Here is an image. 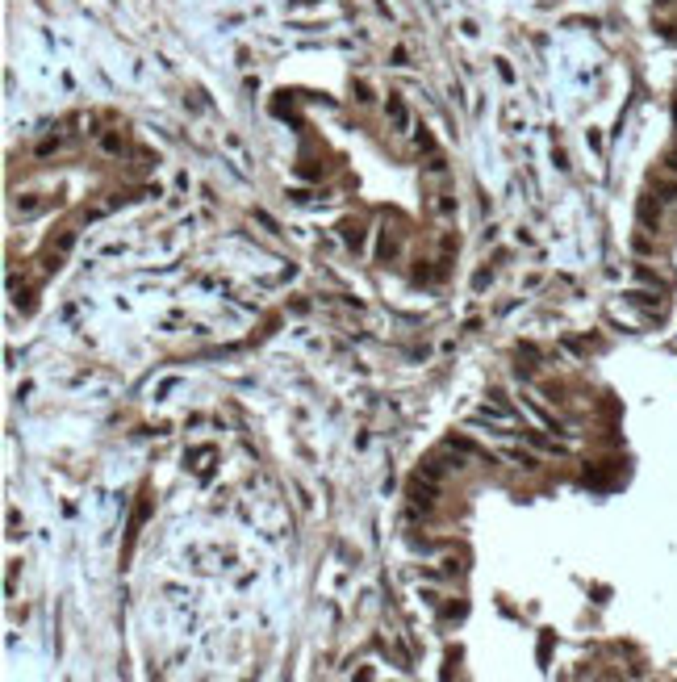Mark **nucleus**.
I'll list each match as a JSON object with an SVG mask.
<instances>
[{"label":"nucleus","mask_w":677,"mask_h":682,"mask_svg":"<svg viewBox=\"0 0 677 682\" xmlns=\"http://www.w3.org/2000/svg\"><path fill=\"white\" fill-rule=\"evenodd\" d=\"M385 109H389V118H393L397 130H410V109H406V100H401V96L389 92V105H385Z\"/></svg>","instance_id":"f257e3e1"},{"label":"nucleus","mask_w":677,"mask_h":682,"mask_svg":"<svg viewBox=\"0 0 677 682\" xmlns=\"http://www.w3.org/2000/svg\"><path fill=\"white\" fill-rule=\"evenodd\" d=\"M100 151H105V155H122V151H126V142H122V134H118V130H109V134H100Z\"/></svg>","instance_id":"f03ea898"},{"label":"nucleus","mask_w":677,"mask_h":682,"mask_svg":"<svg viewBox=\"0 0 677 682\" xmlns=\"http://www.w3.org/2000/svg\"><path fill=\"white\" fill-rule=\"evenodd\" d=\"M435 214H439V218L456 214V197H452V193H439V197H435Z\"/></svg>","instance_id":"7ed1b4c3"},{"label":"nucleus","mask_w":677,"mask_h":682,"mask_svg":"<svg viewBox=\"0 0 677 682\" xmlns=\"http://www.w3.org/2000/svg\"><path fill=\"white\" fill-rule=\"evenodd\" d=\"M506 460L523 465V469H535V456H531V452H518V448H506Z\"/></svg>","instance_id":"20e7f679"},{"label":"nucleus","mask_w":677,"mask_h":682,"mask_svg":"<svg viewBox=\"0 0 677 682\" xmlns=\"http://www.w3.org/2000/svg\"><path fill=\"white\" fill-rule=\"evenodd\" d=\"M665 5H673V0H665Z\"/></svg>","instance_id":"39448f33"}]
</instances>
